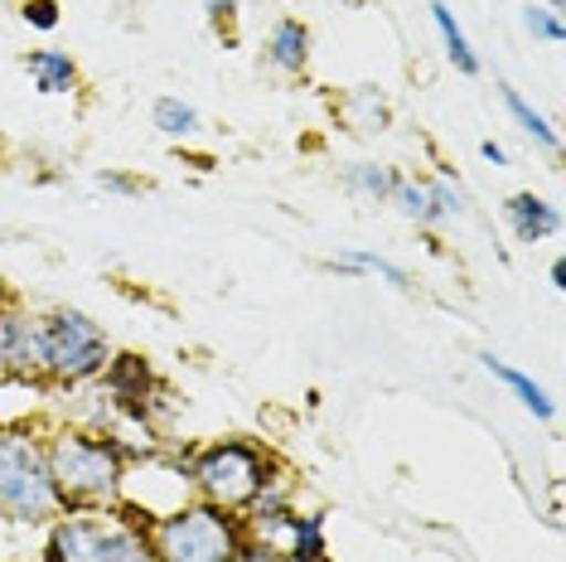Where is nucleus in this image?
Wrapping results in <instances>:
<instances>
[{"label":"nucleus","mask_w":566,"mask_h":562,"mask_svg":"<svg viewBox=\"0 0 566 562\" xmlns=\"http://www.w3.org/2000/svg\"><path fill=\"white\" fill-rule=\"evenodd\" d=\"M44 461L54 476L63 509H112L122 504L126 456L107 431H87L73 422H49L44 427Z\"/></svg>","instance_id":"nucleus-1"},{"label":"nucleus","mask_w":566,"mask_h":562,"mask_svg":"<svg viewBox=\"0 0 566 562\" xmlns=\"http://www.w3.org/2000/svg\"><path fill=\"white\" fill-rule=\"evenodd\" d=\"M63 514L44 461V422H0V519L15 529H49Z\"/></svg>","instance_id":"nucleus-2"},{"label":"nucleus","mask_w":566,"mask_h":562,"mask_svg":"<svg viewBox=\"0 0 566 562\" xmlns=\"http://www.w3.org/2000/svg\"><path fill=\"white\" fill-rule=\"evenodd\" d=\"M40 562H156L146 519L126 504L112 509H63L44 529Z\"/></svg>","instance_id":"nucleus-3"},{"label":"nucleus","mask_w":566,"mask_h":562,"mask_svg":"<svg viewBox=\"0 0 566 562\" xmlns=\"http://www.w3.org/2000/svg\"><path fill=\"white\" fill-rule=\"evenodd\" d=\"M185 466H189V485H195V500L233 509V514L252 504V495L276 470H286L262 441H248V437H223V441L199 446V451H189Z\"/></svg>","instance_id":"nucleus-4"},{"label":"nucleus","mask_w":566,"mask_h":562,"mask_svg":"<svg viewBox=\"0 0 566 562\" xmlns=\"http://www.w3.org/2000/svg\"><path fill=\"white\" fill-rule=\"evenodd\" d=\"M146 533L156 548V562H233L242 539H248L242 514L203 500H185L170 514L150 519Z\"/></svg>","instance_id":"nucleus-5"},{"label":"nucleus","mask_w":566,"mask_h":562,"mask_svg":"<svg viewBox=\"0 0 566 562\" xmlns=\"http://www.w3.org/2000/svg\"><path fill=\"white\" fill-rule=\"evenodd\" d=\"M112 340L93 315L73 311V305H59V311L44 315V383L49 388H83V383H97L102 368L112 360Z\"/></svg>","instance_id":"nucleus-6"},{"label":"nucleus","mask_w":566,"mask_h":562,"mask_svg":"<svg viewBox=\"0 0 566 562\" xmlns=\"http://www.w3.org/2000/svg\"><path fill=\"white\" fill-rule=\"evenodd\" d=\"M0 378L44 383V315L20 311L15 301L0 311Z\"/></svg>","instance_id":"nucleus-7"},{"label":"nucleus","mask_w":566,"mask_h":562,"mask_svg":"<svg viewBox=\"0 0 566 562\" xmlns=\"http://www.w3.org/2000/svg\"><path fill=\"white\" fill-rule=\"evenodd\" d=\"M97 383L112 398V407H117V413H132V417H146L150 403H156V393H160V378H156V368H150L146 354H112Z\"/></svg>","instance_id":"nucleus-8"},{"label":"nucleus","mask_w":566,"mask_h":562,"mask_svg":"<svg viewBox=\"0 0 566 562\" xmlns=\"http://www.w3.org/2000/svg\"><path fill=\"white\" fill-rule=\"evenodd\" d=\"M504 219H509L518 242H547V238L562 233V209L547 204L543 195H533V189H523V195H513L504 204Z\"/></svg>","instance_id":"nucleus-9"},{"label":"nucleus","mask_w":566,"mask_h":562,"mask_svg":"<svg viewBox=\"0 0 566 562\" xmlns=\"http://www.w3.org/2000/svg\"><path fill=\"white\" fill-rule=\"evenodd\" d=\"M334 117L349 126V132L373 136V132H388L392 107H388V97H382L373 83H358V87H349V93L334 102Z\"/></svg>","instance_id":"nucleus-10"},{"label":"nucleus","mask_w":566,"mask_h":562,"mask_svg":"<svg viewBox=\"0 0 566 562\" xmlns=\"http://www.w3.org/2000/svg\"><path fill=\"white\" fill-rule=\"evenodd\" d=\"M266 63H272L276 73H286V79H301L305 63H311V30H305L301 20H276L272 34H266Z\"/></svg>","instance_id":"nucleus-11"},{"label":"nucleus","mask_w":566,"mask_h":562,"mask_svg":"<svg viewBox=\"0 0 566 562\" xmlns=\"http://www.w3.org/2000/svg\"><path fill=\"white\" fill-rule=\"evenodd\" d=\"M24 73H30L34 93H44V97L78 93V63H73V54H63V49H34L24 59Z\"/></svg>","instance_id":"nucleus-12"},{"label":"nucleus","mask_w":566,"mask_h":562,"mask_svg":"<svg viewBox=\"0 0 566 562\" xmlns=\"http://www.w3.org/2000/svg\"><path fill=\"white\" fill-rule=\"evenodd\" d=\"M480 364H484V368H489V374H494L499 383H504V388H509L513 398H518V403H523V407H527V413H533L537 422H552V417H557V403H552L547 393H543V383H537V378H527L523 368H513V364H504V360H494V354H480Z\"/></svg>","instance_id":"nucleus-13"},{"label":"nucleus","mask_w":566,"mask_h":562,"mask_svg":"<svg viewBox=\"0 0 566 562\" xmlns=\"http://www.w3.org/2000/svg\"><path fill=\"white\" fill-rule=\"evenodd\" d=\"M397 180H402V170H392V165H378V160H354L344 165V189L368 204H388Z\"/></svg>","instance_id":"nucleus-14"},{"label":"nucleus","mask_w":566,"mask_h":562,"mask_svg":"<svg viewBox=\"0 0 566 562\" xmlns=\"http://www.w3.org/2000/svg\"><path fill=\"white\" fill-rule=\"evenodd\" d=\"M431 20H436V30H441V44H446V59L455 63V73H465V79H480V54H474V44H470V34L455 24V15H450V6H441V0H431Z\"/></svg>","instance_id":"nucleus-15"},{"label":"nucleus","mask_w":566,"mask_h":562,"mask_svg":"<svg viewBox=\"0 0 566 562\" xmlns=\"http://www.w3.org/2000/svg\"><path fill=\"white\" fill-rule=\"evenodd\" d=\"M499 102H504V112H509V117H513V122H518V126H523V136H533V140H537V146H547V150H557V146H562L557 126H552V122L543 117V112H537V107H533V102H527V97L518 93V87L499 83Z\"/></svg>","instance_id":"nucleus-16"},{"label":"nucleus","mask_w":566,"mask_h":562,"mask_svg":"<svg viewBox=\"0 0 566 562\" xmlns=\"http://www.w3.org/2000/svg\"><path fill=\"white\" fill-rule=\"evenodd\" d=\"M329 272H364V277H382V281H388V287H397V291H407V287H411V272H407V267L388 262L382 252H364V248H354V252H339V258H329Z\"/></svg>","instance_id":"nucleus-17"},{"label":"nucleus","mask_w":566,"mask_h":562,"mask_svg":"<svg viewBox=\"0 0 566 562\" xmlns=\"http://www.w3.org/2000/svg\"><path fill=\"white\" fill-rule=\"evenodd\" d=\"M388 204H397V214L411 219L417 228H427V233H431V228H441V219H436V204L427 195V180H417V175H402Z\"/></svg>","instance_id":"nucleus-18"},{"label":"nucleus","mask_w":566,"mask_h":562,"mask_svg":"<svg viewBox=\"0 0 566 562\" xmlns=\"http://www.w3.org/2000/svg\"><path fill=\"white\" fill-rule=\"evenodd\" d=\"M150 122H156L160 136L189 140V136L199 132V107H189L185 97H156V107H150Z\"/></svg>","instance_id":"nucleus-19"},{"label":"nucleus","mask_w":566,"mask_h":562,"mask_svg":"<svg viewBox=\"0 0 566 562\" xmlns=\"http://www.w3.org/2000/svg\"><path fill=\"white\" fill-rule=\"evenodd\" d=\"M427 195H431V204H436V219H441V228H446V223H455V219H465V214H470L465 185L450 180V170L427 175Z\"/></svg>","instance_id":"nucleus-20"},{"label":"nucleus","mask_w":566,"mask_h":562,"mask_svg":"<svg viewBox=\"0 0 566 562\" xmlns=\"http://www.w3.org/2000/svg\"><path fill=\"white\" fill-rule=\"evenodd\" d=\"M523 24H527V34L533 40H543V44H562L566 40V24H562V10H543V6H527L523 10Z\"/></svg>","instance_id":"nucleus-21"},{"label":"nucleus","mask_w":566,"mask_h":562,"mask_svg":"<svg viewBox=\"0 0 566 562\" xmlns=\"http://www.w3.org/2000/svg\"><path fill=\"white\" fill-rule=\"evenodd\" d=\"M20 15H24V24L30 30H40V34H49V30H59V0H24L20 6Z\"/></svg>","instance_id":"nucleus-22"},{"label":"nucleus","mask_w":566,"mask_h":562,"mask_svg":"<svg viewBox=\"0 0 566 562\" xmlns=\"http://www.w3.org/2000/svg\"><path fill=\"white\" fill-rule=\"evenodd\" d=\"M233 562H286V558H281L272 543H262V539H242V548H238Z\"/></svg>","instance_id":"nucleus-23"},{"label":"nucleus","mask_w":566,"mask_h":562,"mask_svg":"<svg viewBox=\"0 0 566 562\" xmlns=\"http://www.w3.org/2000/svg\"><path fill=\"white\" fill-rule=\"evenodd\" d=\"M238 6H242V0H203V10H209V20L218 24V30L238 15Z\"/></svg>","instance_id":"nucleus-24"},{"label":"nucleus","mask_w":566,"mask_h":562,"mask_svg":"<svg viewBox=\"0 0 566 562\" xmlns=\"http://www.w3.org/2000/svg\"><path fill=\"white\" fill-rule=\"evenodd\" d=\"M480 156H484L489 165H509V150L499 146V140H480Z\"/></svg>","instance_id":"nucleus-25"},{"label":"nucleus","mask_w":566,"mask_h":562,"mask_svg":"<svg viewBox=\"0 0 566 562\" xmlns=\"http://www.w3.org/2000/svg\"><path fill=\"white\" fill-rule=\"evenodd\" d=\"M97 185H107V189H122V195H132V189H136V180H126V175H107V170L97 175Z\"/></svg>","instance_id":"nucleus-26"},{"label":"nucleus","mask_w":566,"mask_h":562,"mask_svg":"<svg viewBox=\"0 0 566 562\" xmlns=\"http://www.w3.org/2000/svg\"><path fill=\"white\" fill-rule=\"evenodd\" d=\"M552 291H566V262H552Z\"/></svg>","instance_id":"nucleus-27"},{"label":"nucleus","mask_w":566,"mask_h":562,"mask_svg":"<svg viewBox=\"0 0 566 562\" xmlns=\"http://www.w3.org/2000/svg\"><path fill=\"white\" fill-rule=\"evenodd\" d=\"M10 301H15V296H10V287H6V277H0V311H6V305Z\"/></svg>","instance_id":"nucleus-28"},{"label":"nucleus","mask_w":566,"mask_h":562,"mask_svg":"<svg viewBox=\"0 0 566 562\" xmlns=\"http://www.w3.org/2000/svg\"><path fill=\"white\" fill-rule=\"evenodd\" d=\"M325 562H334V558H325Z\"/></svg>","instance_id":"nucleus-29"}]
</instances>
